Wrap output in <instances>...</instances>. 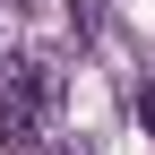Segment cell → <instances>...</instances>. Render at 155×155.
<instances>
[{
  "instance_id": "6da1fadb",
  "label": "cell",
  "mask_w": 155,
  "mask_h": 155,
  "mask_svg": "<svg viewBox=\"0 0 155 155\" xmlns=\"http://www.w3.org/2000/svg\"><path fill=\"white\" fill-rule=\"evenodd\" d=\"M52 104H61V69H52L43 52H26V61H0V138H9L17 155H35V147H43Z\"/></svg>"
},
{
  "instance_id": "7a4b0ae2",
  "label": "cell",
  "mask_w": 155,
  "mask_h": 155,
  "mask_svg": "<svg viewBox=\"0 0 155 155\" xmlns=\"http://www.w3.org/2000/svg\"><path fill=\"white\" fill-rule=\"evenodd\" d=\"M69 17H78V26H95V17H104V0H69Z\"/></svg>"
}]
</instances>
